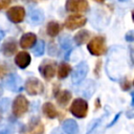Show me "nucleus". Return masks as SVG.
I'll return each mask as SVG.
<instances>
[{"label": "nucleus", "mask_w": 134, "mask_h": 134, "mask_svg": "<svg viewBox=\"0 0 134 134\" xmlns=\"http://www.w3.org/2000/svg\"><path fill=\"white\" fill-rule=\"evenodd\" d=\"M25 90L29 95H37L43 92L44 86L42 82L37 77H29L25 82Z\"/></svg>", "instance_id": "20e7f679"}, {"label": "nucleus", "mask_w": 134, "mask_h": 134, "mask_svg": "<svg viewBox=\"0 0 134 134\" xmlns=\"http://www.w3.org/2000/svg\"><path fill=\"white\" fill-rule=\"evenodd\" d=\"M44 48H45V44L43 41H39L36 43L34 49H32V52L36 57H40L44 53Z\"/></svg>", "instance_id": "5701e85b"}, {"label": "nucleus", "mask_w": 134, "mask_h": 134, "mask_svg": "<svg viewBox=\"0 0 134 134\" xmlns=\"http://www.w3.org/2000/svg\"><path fill=\"white\" fill-rule=\"evenodd\" d=\"M20 85H21V79L16 75V74H12L9 75L6 80H5V86L7 89L12 90V91H17L20 89Z\"/></svg>", "instance_id": "4468645a"}, {"label": "nucleus", "mask_w": 134, "mask_h": 134, "mask_svg": "<svg viewBox=\"0 0 134 134\" xmlns=\"http://www.w3.org/2000/svg\"><path fill=\"white\" fill-rule=\"evenodd\" d=\"M132 106H134V92H132Z\"/></svg>", "instance_id": "7c9ffc66"}, {"label": "nucleus", "mask_w": 134, "mask_h": 134, "mask_svg": "<svg viewBox=\"0 0 134 134\" xmlns=\"http://www.w3.org/2000/svg\"><path fill=\"white\" fill-rule=\"evenodd\" d=\"M15 63L18 67L24 69L30 64V55L26 51H21L16 55Z\"/></svg>", "instance_id": "f8f14e48"}, {"label": "nucleus", "mask_w": 134, "mask_h": 134, "mask_svg": "<svg viewBox=\"0 0 134 134\" xmlns=\"http://www.w3.org/2000/svg\"><path fill=\"white\" fill-rule=\"evenodd\" d=\"M121 88H122L124 90H128V89L130 88V82H129L128 80H125V81L122 82V84H121Z\"/></svg>", "instance_id": "bb28decb"}, {"label": "nucleus", "mask_w": 134, "mask_h": 134, "mask_svg": "<svg viewBox=\"0 0 134 134\" xmlns=\"http://www.w3.org/2000/svg\"><path fill=\"white\" fill-rule=\"evenodd\" d=\"M7 18L14 22V23H20L24 20L25 17V10L22 6H14L12 8H9L6 13Z\"/></svg>", "instance_id": "9d476101"}, {"label": "nucleus", "mask_w": 134, "mask_h": 134, "mask_svg": "<svg viewBox=\"0 0 134 134\" xmlns=\"http://www.w3.org/2000/svg\"><path fill=\"white\" fill-rule=\"evenodd\" d=\"M70 112L77 118H84L88 113V104L83 98H75L71 106Z\"/></svg>", "instance_id": "f03ea898"}, {"label": "nucleus", "mask_w": 134, "mask_h": 134, "mask_svg": "<svg viewBox=\"0 0 134 134\" xmlns=\"http://www.w3.org/2000/svg\"><path fill=\"white\" fill-rule=\"evenodd\" d=\"M6 73H7V69H6V67L3 66V65H0V77H3Z\"/></svg>", "instance_id": "a878e982"}, {"label": "nucleus", "mask_w": 134, "mask_h": 134, "mask_svg": "<svg viewBox=\"0 0 134 134\" xmlns=\"http://www.w3.org/2000/svg\"><path fill=\"white\" fill-rule=\"evenodd\" d=\"M70 99H71V92L68 91V90L61 91V92L57 95V102H58L61 106H66Z\"/></svg>", "instance_id": "a211bd4d"}, {"label": "nucleus", "mask_w": 134, "mask_h": 134, "mask_svg": "<svg viewBox=\"0 0 134 134\" xmlns=\"http://www.w3.org/2000/svg\"><path fill=\"white\" fill-rule=\"evenodd\" d=\"M60 45L62 46V48H64L65 50H68L70 51L71 48H72V45H71V39L69 36H64L60 39Z\"/></svg>", "instance_id": "4be33fe9"}, {"label": "nucleus", "mask_w": 134, "mask_h": 134, "mask_svg": "<svg viewBox=\"0 0 134 134\" xmlns=\"http://www.w3.org/2000/svg\"><path fill=\"white\" fill-rule=\"evenodd\" d=\"M62 128L65 133L67 134H77L79 132V126L75 120L73 119H67L63 122Z\"/></svg>", "instance_id": "2eb2a0df"}, {"label": "nucleus", "mask_w": 134, "mask_h": 134, "mask_svg": "<svg viewBox=\"0 0 134 134\" xmlns=\"http://www.w3.org/2000/svg\"><path fill=\"white\" fill-rule=\"evenodd\" d=\"M66 9L73 13H82L88 9V2L86 0H67Z\"/></svg>", "instance_id": "6e6552de"}, {"label": "nucleus", "mask_w": 134, "mask_h": 134, "mask_svg": "<svg viewBox=\"0 0 134 134\" xmlns=\"http://www.w3.org/2000/svg\"><path fill=\"white\" fill-rule=\"evenodd\" d=\"M126 40L127 41H130V42L134 40V30H131V31H129L126 35Z\"/></svg>", "instance_id": "393cba45"}, {"label": "nucleus", "mask_w": 134, "mask_h": 134, "mask_svg": "<svg viewBox=\"0 0 134 134\" xmlns=\"http://www.w3.org/2000/svg\"><path fill=\"white\" fill-rule=\"evenodd\" d=\"M29 20L34 24H40L44 20V15H43L42 10H40L38 8L30 9V12H29Z\"/></svg>", "instance_id": "f3484780"}, {"label": "nucleus", "mask_w": 134, "mask_h": 134, "mask_svg": "<svg viewBox=\"0 0 134 134\" xmlns=\"http://www.w3.org/2000/svg\"><path fill=\"white\" fill-rule=\"evenodd\" d=\"M2 37H3V34H2V32H0V41H1V39H2Z\"/></svg>", "instance_id": "72a5a7b5"}, {"label": "nucleus", "mask_w": 134, "mask_h": 134, "mask_svg": "<svg viewBox=\"0 0 134 134\" xmlns=\"http://www.w3.org/2000/svg\"><path fill=\"white\" fill-rule=\"evenodd\" d=\"M88 50L93 55H102L106 52V43L105 38L102 36L94 37L89 43H88Z\"/></svg>", "instance_id": "f257e3e1"}, {"label": "nucleus", "mask_w": 134, "mask_h": 134, "mask_svg": "<svg viewBox=\"0 0 134 134\" xmlns=\"http://www.w3.org/2000/svg\"><path fill=\"white\" fill-rule=\"evenodd\" d=\"M3 94V88H2V86L0 85V96Z\"/></svg>", "instance_id": "2f4dec72"}, {"label": "nucleus", "mask_w": 134, "mask_h": 134, "mask_svg": "<svg viewBox=\"0 0 134 134\" xmlns=\"http://www.w3.org/2000/svg\"><path fill=\"white\" fill-rule=\"evenodd\" d=\"M43 133H44V126L42 125L39 118H32L22 131V134H43Z\"/></svg>", "instance_id": "0eeeda50"}, {"label": "nucleus", "mask_w": 134, "mask_h": 134, "mask_svg": "<svg viewBox=\"0 0 134 134\" xmlns=\"http://www.w3.org/2000/svg\"><path fill=\"white\" fill-rule=\"evenodd\" d=\"M85 23H86V18L85 17L80 16V15H72V16H69L66 19L65 27L70 29V30H73V29L82 27L83 25H85Z\"/></svg>", "instance_id": "1a4fd4ad"}, {"label": "nucleus", "mask_w": 134, "mask_h": 134, "mask_svg": "<svg viewBox=\"0 0 134 134\" xmlns=\"http://www.w3.org/2000/svg\"><path fill=\"white\" fill-rule=\"evenodd\" d=\"M17 50V42L15 39H8L6 40L2 46H1V52L5 57H10L13 55Z\"/></svg>", "instance_id": "9b49d317"}, {"label": "nucleus", "mask_w": 134, "mask_h": 134, "mask_svg": "<svg viewBox=\"0 0 134 134\" xmlns=\"http://www.w3.org/2000/svg\"><path fill=\"white\" fill-rule=\"evenodd\" d=\"M94 1H96V2H104L105 0H94Z\"/></svg>", "instance_id": "f704fd0d"}, {"label": "nucleus", "mask_w": 134, "mask_h": 134, "mask_svg": "<svg viewBox=\"0 0 134 134\" xmlns=\"http://www.w3.org/2000/svg\"><path fill=\"white\" fill-rule=\"evenodd\" d=\"M88 73V65L86 62H81L79 63L73 72H72V75H71V80H72V83L73 84H80L84 79L85 76L87 75Z\"/></svg>", "instance_id": "39448f33"}, {"label": "nucleus", "mask_w": 134, "mask_h": 134, "mask_svg": "<svg viewBox=\"0 0 134 134\" xmlns=\"http://www.w3.org/2000/svg\"><path fill=\"white\" fill-rule=\"evenodd\" d=\"M71 70V67L69 64L67 63H61L60 66H59V69H58V76L59 79H65L69 72Z\"/></svg>", "instance_id": "412c9836"}, {"label": "nucleus", "mask_w": 134, "mask_h": 134, "mask_svg": "<svg viewBox=\"0 0 134 134\" xmlns=\"http://www.w3.org/2000/svg\"><path fill=\"white\" fill-rule=\"evenodd\" d=\"M132 19H133V21H134V9L132 10Z\"/></svg>", "instance_id": "473e14b6"}, {"label": "nucleus", "mask_w": 134, "mask_h": 134, "mask_svg": "<svg viewBox=\"0 0 134 134\" xmlns=\"http://www.w3.org/2000/svg\"><path fill=\"white\" fill-rule=\"evenodd\" d=\"M29 107V103L23 95H18L13 103V113L16 117H21L24 115Z\"/></svg>", "instance_id": "7ed1b4c3"}, {"label": "nucleus", "mask_w": 134, "mask_h": 134, "mask_svg": "<svg viewBox=\"0 0 134 134\" xmlns=\"http://www.w3.org/2000/svg\"><path fill=\"white\" fill-rule=\"evenodd\" d=\"M50 134H63V133H62V132H61L59 129H54V130H53V131H52Z\"/></svg>", "instance_id": "c756f323"}, {"label": "nucleus", "mask_w": 134, "mask_h": 134, "mask_svg": "<svg viewBox=\"0 0 134 134\" xmlns=\"http://www.w3.org/2000/svg\"><path fill=\"white\" fill-rule=\"evenodd\" d=\"M42 111L48 118H55L58 116V111L51 103H45L42 106Z\"/></svg>", "instance_id": "dca6fc26"}, {"label": "nucleus", "mask_w": 134, "mask_h": 134, "mask_svg": "<svg viewBox=\"0 0 134 134\" xmlns=\"http://www.w3.org/2000/svg\"><path fill=\"white\" fill-rule=\"evenodd\" d=\"M127 117L133 118V117H134V110H133V111H129V112L127 113Z\"/></svg>", "instance_id": "c85d7f7f"}, {"label": "nucleus", "mask_w": 134, "mask_h": 134, "mask_svg": "<svg viewBox=\"0 0 134 134\" xmlns=\"http://www.w3.org/2000/svg\"><path fill=\"white\" fill-rule=\"evenodd\" d=\"M90 37V34L88 30H81L74 36V42L76 45H82L84 44Z\"/></svg>", "instance_id": "6ab92c4d"}, {"label": "nucleus", "mask_w": 134, "mask_h": 134, "mask_svg": "<svg viewBox=\"0 0 134 134\" xmlns=\"http://www.w3.org/2000/svg\"><path fill=\"white\" fill-rule=\"evenodd\" d=\"M100 120H102V118H98V119H96V120H94L91 125H90V127H89V129H88V132H87V134H91V132H93L96 128H97V126L100 124Z\"/></svg>", "instance_id": "b1692460"}, {"label": "nucleus", "mask_w": 134, "mask_h": 134, "mask_svg": "<svg viewBox=\"0 0 134 134\" xmlns=\"http://www.w3.org/2000/svg\"><path fill=\"white\" fill-rule=\"evenodd\" d=\"M47 34L50 36V37H55L59 32H60V30H61V26H60V24L58 23V22H55V21H51V22H49L48 24H47Z\"/></svg>", "instance_id": "aec40b11"}, {"label": "nucleus", "mask_w": 134, "mask_h": 134, "mask_svg": "<svg viewBox=\"0 0 134 134\" xmlns=\"http://www.w3.org/2000/svg\"><path fill=\"white\" fill-rule=\"evenodd\" d=\"M36 40H37V37L35 34L32 32H27L25 35H23L21 37V40H20V46L24 49L26 48H30L34 46V44L36 43Z\"/></svg>", "instance_id": "ddd939ff"}, {"label": "nucleus", "mask_w": 134, "mask_h": 134, "mask_svg": "<svg viewBox=\"0 0 134 134\" xmlns=\"http://www.w3.org/2000/svg\"><path fill=\"white\" fill-rule=\"evenodd\" d=\"M119 115H120V113H118V114H117V115H116V116H115V117H114V119H113V120H112V122H111V124H109V125H108V127H111V126H112V125H114V124H115V122H116V120H117V119H118V117H119Z\"/></svg>", "instance_id": "cd10ccee"}, {"label": "nucleus", "mask_w": 134, "mask_h": 134, "mask_svg": "<svg viewBox=\"0 0 134 134\" xmlns=\"http://www.w3.org/2000/svg\"><path fill=\"white\" fill-rule=\"evenodd\" d=\"M39 71L44 76V79L50 80L54 76V73H55V63L53 61L46 60L43 63H41L39 67Z\"/></svg>", "instance_id": "423d86ee"}]
</instances>
